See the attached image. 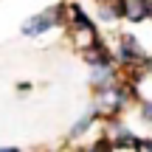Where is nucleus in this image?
I'll list each match as a JSON object with an SVG mask.
<instances>
[{"label":"nucleus","instance_id":"nucleus-1","mask_svg":"<svg viewBox=\"0 0 152 152\" xmlns=\"http://www.w3.org/2000/svg\"><path fill=\"white\" fill-rule=\"evenodd\" d=\"M59 23H68V6L48 9V11H39V14L28 17V20L23 23V34H26V37H39V34L56 28Z\"/></svg>","mask_w":152,"mask_h":152},{"label":"nucleus","instance_id":"nucleus-2","mask_svg":"<svg viewBox=\"0 0 152 152\" xmlns=\"http://www.w3.org/2000/svg\"><path fill=\"white\" fill-rule=\"evenodd\" d=\"M118 62L124 68H144V62L149 59L147 56V51H144V45L138 42L132 34H124V37L118 39Z\"/></svg>","mask_w":152,"mask_h":152},{"label":"nucleus","instance_id":"nucleus-3","mask_svg":"<svg viewBox=\"0 0 152 152\" xmlns=\"http://www.w3.org/2000/svg\"><path fill=\"white\" fill-rule=\"evenodd\" d=\"M82 56H85V62L87 65H113V54H110V48H107V42L104 39H99V37H93L90 42L82 48Z\"/></svg>","mask_w":152,"mask_h":152},{"label":"nucleus","instance_id":"nucleus-4","mask_svg":"<svg viewBox=\"0 0 152 152\" xmlns=\"http://www.w3.org/2000/svg\"><path fill=\"white\" fill-rule=\"evenodd\" d=\"M65 26H71L73 31H85L90 37H96V26H93V20L85 14V9L79 3H68V23Z\"/></svg>","mask_w":152,"mask_h":152},{"label":"nucleus","instance_id":"nucleus-5","mask_svg":"<svg viewBox=\"0 0 152 152\" xmlns=\"http://www.w3.org/2000/svg\"><path fill=\"white\" fill-rule=\"evenodd\" d=\"M90 85L96 87V93H104L115 85V68L113 65H93L90 68Z\"/></svg>","mask_w":152,"mask_h":152},{"label":"nucleus","instance_id":"nucleus-6","mask_svg":"<svg viewBox=\"0 0 152 152\" xmlns=\"http://www.w3.org/2000/svg\"><path fill=\"white\" fill-rule=\"evenodd\" d=\"M110 132H113V141H115V149H135V144H138V138L132 135V130L130 127H124L118 118H110Z\"/></svg>","mask_w":152,"mask_h":152},{"label":"nucleus","instance_id":"nucleus-7","mask_svg":"<svg viewBox=\"0 0 152 152\" xmlns=\"http://www.w3.org/2000/svg\"><path fill=\"white\" fill-rule=\"evenodd\" d=\"M121 17L130 23H141L149 17V0H121Z\"/></svg>","mask_w":152,"mask_h":152},{"label":"nucleus","instance_id":"nucleus-8","mask_svg":"<svg viewBox=\"0 0 152 152\" xmlns=\"http://www.w3.org/2000/svg\"><path fill=\"white\" fill-rule=\"evenodd\" d=\"M99 113H102V110H90L87 115H82V118L76 121V124L71 127V141H73V138H79V135H85V132L90 130V127H93V121L99 118Z\"/></svg>","mask_w":152,"mask_h":152},{"label":"nucleus","instance_id":"nucleus-9","mask_svg":"<svg viewBox=\"0 0 152 152\" xmlns=\"http://www.w3.org/2000/svg\"><path fill=\"white\" fill-rule=\"evenodd\" d=\"M87 152H115V141L110 135H102L99 141H93V147L87 149Z\"/></svg>","mask_w":152,"mask_h":152},{"label":"nucleus","instance_id":"nucleus-10","mask_svg":"<svg viewBox=\"0 0 152 152\" xmlns=\"http://www.w3.org/2000/svg\"><path fill=\"white\" fill-rule=\"evenodd\" d=\"M135 152H152V138H138Z\"/></svg>","mask_w":152,"mask_h":152},{"label":"nucleus","instance_id":"nucleus-11","mask_svg":"<svg viewBox=\"0 0 152 152\" xmlns=\"http://www.w3.org/2000/svg\"><path fill=\"white\" fill-rule=\"evenodd\" d=\"M141 115H144V121H149V124H152V102H144L141 104Z\"/></svg>","mask_w":152,"mask_h":152},{"label":"nucleus","instance_id":"nucleus-12","mask_svg":"<svg viewBox=\"0 0 152 152\" xmlns=\"http://www.w3.org/2000/svg\"><path fill=\"white\" fill-rule=\"evenodd\" d=\"M147 71L152 73V56H149V59H147V62H144V73H147Z\"/></svg>","mask_w":152,"mask_h":152},{"label":"nucleus","instance_id":"nucleus-13","mask_svg":"<svg viewBox=\"0 0 152 152\" xmlns=\"http://www.w3.org/2000/svg\"><path fill=\"white\" fill-rule=\"evenodd\" d=\"M0 152H20L17 147H0Z\"/></svg>","mask_w":152,"mask_h":152},{"label":"nucleus","instance_id":"nucleus-14","mask_svg":"<svg viewBox=\"0 0 152 152\" xmlns=\"http://www.w3.org/2000/svg\"><path fill=\"white\" fill-rule=\"evenodd\" d=\"M149 20H152V0H149Z\"/></svg>","mask_w":152,"mask_h":152},{"label":"nucleus","instance_id":"nucleus-15","mask_svg":"<svg viewBox=\"0 0 152 152\" xmlns=\"http://www.w3.org/2000/svg\"><path fill=\"white\" fill-rule=\"evenodd\" d=\"M79 152H87V149H79Z\"/></svg>","mask_w":152,"mask_h":152}]
</instances>
